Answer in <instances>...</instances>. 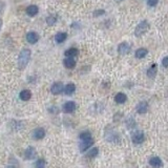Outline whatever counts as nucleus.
I'll return each mask as SVG.
<instances>
[{"mask_svg": "<svg viewBox=\"0 0 168 168\" xmlns=\"http://www.w3.org/2000/svg\"><path fill=\"white\" fill-rule=\"evenodd\" d=\"M126 101H127V96L124 93H118L115 96V102L117 104H124Z\"/></svg>", "mask_w": 168, "mask_h": 168, "instance_id": "16", "label": "nucleus"}, {"mask_svg": "<svg viewBox=\"0 0 168 168\" xmlns=\"http://www.w3.org/2000/svg\"><path fill=\"white\" fill-rule=\"evenodd\" d=\"M80 138V144H79V148H80L81 152L87 151L90 148L94 145V138L90 132H82L79 136Z\"/></svg>", "mask_w": 168, "mask_h": 168, "instance_id": "1", "label": "nucleus"}, {"mask_svg": "<svg viewBox=\"0 0 168 168\" xmlns=\"http://www.w3.org/2000/svg\"><path fill=\"white\" fill-rule=\"evenodd\" d=\"M105 14L104 10H97V11L94 12V16L95 17H99V16H102V15Z\"/></svg>", "mask_w": 168, "mask_h": 168, "instance_id": "26", "label": "nucleus"}, {"mask_svg": "<svg viewBox=\"0 0 168 168\" xmlns=\"http://www.w3.org/2000/svg\"><path fill=\"white\" fill-rule=\"evenodd\" d=\"M31 56L32 53L29 48H24L20 52L18 57V66L20 70H23V68L26 67V65H28L29 60H31Z\"/></svg>", "mask_w": 168, "mask_h": 168, "instance_id": "2", "label": "nucleus"}, {"mask_svg": "<svg viewBox=\"0 0 168 168\" xmlns=\"http://www.w3.org/2000/svg\"><path fill=\"white\" fill-rule=\"evenodd\" d=\"M159 3V0H147V6H155Z\"/></svg>", "mask_w": 168, "mask_h": 168, "instance_id": "28", "label": "nucleus"}, {"mask_svg": "<svg viewBox=\"0 0 168 168\" xmlns=\"http://www.w3.org/2000/svg\"><path fill=\"white\" fill-rule=\"evenodd\" d=\"M149 165L152 168H161L163 166V161L159 157H152L149 159Z\"/></svg>", "mask_w": 168, "mask_h": 168, "instance_id": "9", "label": "nucleus"}, {"mask_svg": "<svg viewBox=\"0 0 168 168\" xmlns=\"http://www.w3.org/2000/svg\"><path fill=\"white\" fill-rule=\"evenodd\" d=\"M36 168H45V161L43 159H38L35 163Z\"/></svg>", "mask_w": 168, "mask_h": 168, "instance_id": "25", "label": "nucleus"}, {"mask_svg": "<svg viewBox=\"0 0 168 168\" xmlns=\"http://www.w3.org/2000/svg\"><path fill=\"white\" fill-rule=\"evenodd\" d=\"M148 29H149V23H148V21L147 20L141 21L135 29V36L136 37H142L148 31Z\"/></svg>", "mask_w": 168, "mask_h": 168, "instance_id": "3", "label": "nucleus"}, {"mask_svg": "<svg viewBox=\"0 0 168 168\" xmlns=\"http://www.w3.org/2000/svg\"><path fill=\"white\" fill-rule=\"evenodd\" d=\"M1 26H2V20L0 19V29H1Z\"/></svg>", "mask_w": 168, "mask_h": 168, "instance_id": "31", "label": "nucleus"}, {"mask_svg": "<svg viewBox=\"0 0 168 168\" xmlns=\"http://www.w3.org/2000/svg\"><path fill=\"white\" fill-rule=\"evenodd\" d=\"M105 136H110V139H108V142L118 143V142H119V140H120V138H119V136H118V133L116 132L113 129L110 130L109 132H108V130H106Z\"/></svg>", "mask_w": 168, "mask_h": 168, "instance_id": "15", "label": "nucleus"}, {"mask_svg": "<svg viewBox=\"0 0 168 168\" xmlns=\"http://www.w3.org/2000/svg\"><path fill=\"white\" fill-rule=\"evenodd\" d=\"M148 108H149V105L146 101H141V102L138 103L137 107H136V110L139 115H144V113H147Z\"/></svg>", "mask_w": 168, "mask_h": 168, "instance_id": "7", "label": "nucleus"}, {"mask_svg": "<svg viewBox=\"0 0 168 168\" xmlns=\"http://www.w3.org/2000/svg\"><path fill=\"white\" fill-rule=\"evenodd\" d=\"M6 168H15V167H13V166H9V167H6Z\"/></svg>", "mask_w": 168, "mask_h": 168, "instance_id": "32", "label": "nucleus"}, {"mask_svg": "<svg viewBox=\"0 0 168 168\" xmlns=\"http://www.w3.org/2000/svg\"><path fill=\"white\" fill-rule=\"evenodd\" d=\"M162 65H163V67L168 68V56L164 57V58L162 59Z\"/></svg>", "mask_w": 168, "mask_h": 168, "instance_id": "29", "label": "nucleus"}, {"mask_svg": "<svg viewBox=\"0 0 168 168\" xmlns=\"http://www.w3.org/2000/svg\"><path fill=\"white\" fill-rule=\"evenodd\" d=\"M65 57H71V58H76L79 55V49L76 48H71L68 49H66L65 53H64Z\"/></svg>", "mask_w": 168, "mask_h": 168, "instance_id": "20", "label": "nucleus"}, {"mask_svg": "<svg viewBox=\"0 0 168 168\" xmlns=\"http://www.w3.org/2000/svg\"><path fill=\"white\" fill-rule=\"evenodd\" d=\"M38 12H39V9H38V6H35V4H31V6H29L26 7V14H28L29 17L36 16V15L38 14Z\"/></svg>", "mask_w": 168, "mask_h": 168, "instance_id": "17", "label": "nucleus"}, {"mask_svg": "<svg viewBox=\"0 0 168 168\" xmlns=\"http://www.w3.org/2000/svg\"><path fill=\"white\" fill-rule=\"evenodd\" d=\"M36 157V149L33 146H29L24 151V158L26 160H33Z\"/></svg>", "mask_w": 168, "mask_h": 168, "instance_id": "11", "label": "nucleus"}, {"mask_svg": "<svg viewBox=\"0 0 168 168\" xmlns=\"http://www.w3.org/2000/svg\"><path fill=\"white\" fill-rule=\"evenodd\" d=\"M19 98H20L22 101H29V99L32 98V93L29 90H23L19 94Z\"/></svg>", "mask_w": 168, "mask_h": 168, "instance_id": "22", "label": "nucleus"}, {"mask_svg": "<svg viewBox=\"0 0 168 168\" xmlns=\"http://www.w3.org/2000/svg\"><path fill=\"white\" fill-rule=\"evenodd\" d=\"M39 40V35L35 32H29L26 34V41L31 44H35Z\"/></svg>", "mask_w": 168, "mask_h": 168, "instance_id": "10", "label": "nucleus"}, {"mask_svg": "<svg viewBox=\"0 0 168 168\" xmlns=\"http://www.w3.org/2000/svg\"><path fill=\"white\" fill-rule=\"evenodd\" d=\"M99 154V148L98 147H94L91 149H88L86 152V157L90 158V159H94L95 157H97Z\"/></svg>", "mask_w": 168, "mask_h": 168, "instance_id": "23", "label": "nucleus"}, {"mask_svg": "<svg viewBox=\"0 0 168 168\" xmlns=\"http://www.w3.org/2000/svg\"><path fill=\"white\" fill-rule=\"evenodd\" d=\"M67 39V34L63 33V32H60V33H57L55 36V40L57 43H63L64 41Z\"/></svg>", "mask_w": 168, "mask_h": 168, "instance_id": "21", "label": "nucleus"}, {"mask_svg": "<svg viewBox=\"0 0 168 168\" xmlns=\"http://www.w3.org/2000/svg\"><path fill=\"white\" fill-rule=\"evenodd\" d=\"M157 73H158V66H157V64L154 63L147 70L146 75H147V77L149 78V79H155V76H157Z\"/></svg>", "mask_w": 168, "mask_h": 168, "instance_id": "14", "label": "nucleus"}, {"mask_svg": "<svg viewBox=\"0 0 168 168\" xmlns=\"http://www.w3.org/2000/svg\"><path fill=\"white\" fill-rule=\"evenodd\" d=\"M2 10H3V2L0 1V13L2 12Z\"/></svg>", "mask_w": 168, "mask_h": 168, "instance_id": "30", "label": "nucleus"}, {"mask_svg": "<svg viewBox=\"0 0 168 168\" xmlns=\"http://www.w3.org/2000/svg\"><path fill=\"white\" fill-rule=\"evenodd\" d=\"M135 126H136L135 120H133L132 118H129V119L127 120V127L132 128V127H135Z\"/></svg>", "mask_w": 168, "mask_h": 168, "instance_id": "27", "label": "nucleus"}, {"mask_svg": "<svg viewBox=\"0 0 168 168\" xmlns=\"http://www.w3.org/2000/svg\"><path fill=\"white\" fill-rule=\"evenodd\" d=\"M117 51L120 56H125V55H127V54H129V52H130L129 43H127V42H121L119 45H118Z\"/></svg>", "mask_w": 168, "mask_h": 168, "instance_id": "5", "label": "nucleus"}, {"mask_svg": "<svg viewBox=\"0 0 168 168\" xmlns=\"http://www.w3.org/2000/svg\"><path fill=\"white\" fill-rule=\"evenodd\" d=\"M76 108H77V104H76L74 101H67V102L64 103L62 106V110H63V113H74L76 110Z\"/></svg>", "mask_w": 168, "mask_h": 168, "instance_id": "6", "label": "nucleus"}, {"mask_svg": "<svg viewBox=\"0 0 168 168\" xmlns=\"http://www.w3.org/2000/svg\"><path fill=\"white\" fill-rule=\"evenodd\" d=\"M132 141L133 144H142L145 141V133L142 130H136L132 133Z\"/></svg>", "mask_w": 168, "mask_h": 168, "instance_id": "4", "label": "nucleus"}, {"mask_svg": "<svg viewBox=\"0 0 168 168\" xmlns=\"http://www.w3.org/2000/svg\"><path fill=\"white\" fill-rule=\"evenodd\" d=\"M56 22H57V17L56 16L51 15V16H48V18H46V23H48V25H54Z\"/></svg>", "mask_w": 168, "mask_h": 168, "instance_id": "24", "label": "nucleus"}, {"mask_svg": "<svg viewBox=\"0 0 168 168\" xmlns=\"http://www.w3.org/2000/svg\"><path fill=\"white\" fill-rule=\"evenodd\" d=\"M75 91H76V85L74 83H68L64 86V94H65L66 96L73 95Z\"/></svg>", "mask_w": 168, "mask_h": 168, "instance_id": "18", "label": "nucleus"}, {"mask_svg": "<svg viewBox=\"0 0 168 168\" xmlns=\"http://www.w3.org/2000/svg\"><path fill=\"white\" fill-rule=\"evenodd\" d=\"M51 91L53 95H60L62 91H64V86L62 82H55L52 85Z\"/></svg>", "mask_w": 168, "mask_h": 168, "instance_id": "8", "label": "nucleus"}, {"mask_svg": "<svg viewBox=\"0 0 168 168\" xmlns=\"http://www.w3.org/2000/svg\"><path fill=\"white\" fill-rule=\"evenodd\" d=\"M63 64L66 68L73 70V68L76 66V60H75V58H71V57H65V59L63 60Z\"/></svg>", "mask_w": 168, "mask_h": 168, "instance_id": "13", "label": "nucleus"}, {"mask_svg": "<svg viewBox=\"0 0 168 168\" xmlns=\"http://www.w3.org/2000/svg\"><path fill=\"white\" fill-rule=\"evenodd\" d=\"M148 55V49L145 48H140L136 51V58L138 59H144Z\"/></svg>", "mask_w": 168, "mask_h": 168, "instance_id": "19", "label": "nucleus"}, {"mask_svg": "<svg viewBox=\"0 0 168 168\" xmlns=\"http://www.w3.org/2000/svg\"><path fill=\"white\" fill-rule=\"evenodd\" d=\"M44 137H45V130L43 128L38 127L33 132V138L35 140H42Z\"/></svg>", "mask_w": 168, "mask_h": 168, "instance_id": "12", "label": "nucleus"}]
</instances>
